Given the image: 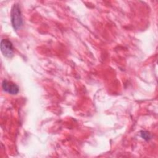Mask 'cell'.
<instances>
[{"label": "cell", "instance_id": "4", "mask_svg": "<svg viewBox=\"0 0 158 158\" xmlns=\"http://www.w3.org/2000/svg\"><path fill=\"white\" fill-rule=\"evenodd\" d=\"M141 137L144 139L145 140H149L150 138H151V135L148 132V131H143L141 132Z\"/></svg>", "mask_w": 158, "mask_h": 158}, {"label": "cell", "instance_id": "3", "mask_svg": "<svg viewBox=\"0 0 158 158\" xmlns=\"http://www.w3.org/2000/svg\"><path fill=\"white\" fill-rule=\"evenodd\" d=\"M2 87L4 91L11 94H16L19 91V88L16 84L7 80L2 81Z\"/></svg>", "mask_w": 158, "mask_h": 158}, {"label": "cell", "instance_id": "2", "mask_svg": "<svg viewBox=\"0 0 158 158\" xmlns=\"http://www.w3.org/2000/svg\"><path fill=\"white\" fill-rule=\"evenodd\" d=\"M1 49L4 56L7 57H11L14 52L12 43L7 39H4L1 41Z\"/></svg>", "mask_w": 158, "mask_h": 158}, {"label": "cell", "instance_id": "1", "mask_svg": "<svg viewBox=\"0 0 158 158\" xmlns=\"http://www.w3.org/2000/svg\"><path fill=\"white\" fill-rule=\"evenodd\" d=\"M11 22L15 30H19L23 25V20L20 10V7L18 4H15L12 6L10 14Z\"/></svg>", "mask_w": 158, "mask_h": 158}]
</instances>
